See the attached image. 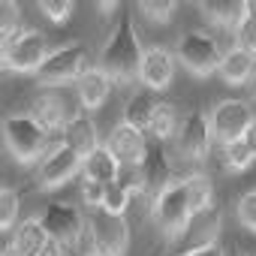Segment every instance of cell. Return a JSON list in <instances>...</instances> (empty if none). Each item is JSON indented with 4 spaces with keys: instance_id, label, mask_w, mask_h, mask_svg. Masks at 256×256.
Instances as JSON below:
<instances>
[{
    "instance_id": "obj_1",
    "label": "cell",
    "mask_w": 256,
    "mask_h": 256,
    "mask_svg": "<svg viewBox=\"0 0 256 256\" xmlns=\"http://www.w3.org/2000/svg\"><path fill=\"white\" fill-rule=\"evenodd\" d=\"M142 58H145V48H142V42H139L136 24H133L130 12L120 10V22L114 24L112 36L106 40L96 66H100L112 82L126 84V82L139 78V72H142Z\"/></svg>"
},
{
    "instance_id": "obj_2",
    "label": "cell",
    "mask_w": 256,
    "mask_h": 256,
    "mask_svg": "<svg viewBox=\"0 0 256 256\" xmlns=\"http://www.w3.org/2000/svg\"><path fill=\"white\" fill-rule=\"evenodd\" d=\"M4 136L6 148L18 163H34L48 154V139L52 133L28 112V114H10L4 124Z\"/></svg>"
},
{
    "instance_id": "obj_3",
    "label": "cell",
    "mask_w": 256,
    "mask_h": 256,
    "mask_svg": "<svg viewBox=\"0 0 256 256\" xmlns=\"http://www.w3.org/2000/svg\"><path fill=\"white\" fill-rule=\"evenodd\" d=\"M40 223L46 226V232L52 238V247L60 256H78V241L84 235V217H82V211L76 205L52 202L40 214Z\"/></svg>"
},
{
    "instance_id": "obj_4",
    "label": "cell",
    "mask_w": 256,
    "mask_h": 256,
    "mask_svg": "<svg viewBox=\"0 0 256 256\" xmlns=\"http://www.w3.org/2000/svg\"><path fill=\"white\" fill-rule=\"evenodd\" d=\"M48 42L40 30H22L18 36L0 42V64L10 72H40L48 60Z\"/></svg>"
},
{
    "instance_id": "obj_5",
    "label": "cell",
    "mask_w": 256,
    "mask_h": 256,
    "mask_svg": "<svg viewBox=\"0 0 256 256\" xmlns=\"http://www.w3.org/2000/svg\"><path fill=\"white\" fill-rule=\"evenodd\" d=\"M175 52H178V60H181L193 76H199V78L217 72V70H220V60H223V54H226L223 46L217 42V36H211L208 30H187V34L178 40Z\"/></svg>"
},
{
    "instance_id": "obj_6",
    "label": "cell",
    "mask_w": 256,
    "mask_h": 256,
    "mask_svg": "<svg viewBox=\"0 0 256 256\" xmlns=\"http://www.w3.org/2000/svg\"><path fill=\"white\" fill-rule=\"evenodd\" d=\"M193 205H190V196H187V187L184 181H175L169 184L157 199H154V220L157 226L163 229V235L169 238H178L187 232L190 220H193Z\"/></svg>"
},
{
    "instance_id": "obj_7",
    "label": "cell",
    "mask_w": 256,
    "mask_h": 256,
    "mask_svg": "<svg viewBox=\"0 0 256 256\" xmlns=\"http://www.w3.org/2000/svg\"><path fill=\"white\" fill-rule=\"evenodd\" d=\"M88 48L84 42H66L60 48H54L48 54V60L42 64V70L36 72V78L46 84V88H58V84H66V82H78L84 72H88Z\"/></svg>"
},
{
    "instance_id": "obj_8",
    "label": "cell",
    "mask_w": 256,
    "mask_h": 256,
    "mask_svg": "<svg viewBox=\"0 0 256 256\" xmlns=\"http://www.w3.org/2000/svg\"><path fill=\"white\" fill-rule=\"evenodd\" d=\"M88 232L102 256H126L130 247V226L124 214H112L106 208H94L88 217Z\"/></svg>"
},
{
    "instance_id": "obj_9",
    "label": "cell",
    "mask_w": 256,
    "mask_h": 256,
    "mask_svg": "<svg viewBox=\"0 0 256 256\" xmlns=\"http://www.w3.org/2000/svg\"><path fill=\"white\" fill-rule=\"evenodd\" d=\"M208 120H211L214 142L217 145H229V142H235V139H241L247 133V126L256 120V114H253V108L244 100H220L211 108Z\"/></svg>"
},
{
    "instance_id": "obj_10",
    "label": "cell",
    "mask_w": 256,
    "mask_h": 256,
    "mask_svg": "<svg viewBox=\"0 0 256 256\" xmlns=\"http://www.w3.org/2000/svg\"><path fill=\"white\" fill-rule=\"evenodd\" d=\"M211 120L202 108H190L184 118H181V126L175 133V148L181 157L187 160H205L208 151H211Z\"/></svg>"
},
{
    "instance_id": "obj_11",
    "label": "cell",
    "mask_w": 256,
    "mask_h": 256,
    "mask_svg": "<svg viewBox=\"0 0 256 256\" xmlns=\"http://www.w3.org/2000/svg\"><path fill=\"white\" fill-rule=\"evenodd\" d=\"M82 166H84V157H82L72 145L60 142V145H54V148L40 160L36 181H40V187H42V190H54V187L66 184L72 175H78V172H82Z\"/></svg>"
},
{
    "instance_id": "obj_12",
    "label": "cell",
    "mask_w": 256,
    "mask_h": 256,
    "mask_svg": "<svg viewBox=\"0 0 256 256\" xmlns=\"http://www.w3.org/2000/svg\"><path fill=\"white\" fill-rule=\"evenodd\" d=\"M148 139H145V133L142 130H136V126H130V124H114V130L108 133V139H106V148L114 154V160L120 163V169H139L142 166V160H145V154H148Z\"/></svg>"
},
{
    "instance_id": "obj_13",
    "label": "cell",
    "mask_w": 256,
    "mask_h": 256,
    "mask_svg": "<svg viewBox=\"0 0 256 256\" xmlns=\"http://www.w3.org/2000/svg\"><path fill=\"white\" fill-rule=\"evenodd\" d=\"M139 172H142V193H148L151 202L169 184H175V178H172V160H169V154H166L163 145H148V154H145Z\"/></svg>"
},
{
    "instance_id": "obj_14",
    "label": "cell",
    "mask_w": 256,
    "mask_h": 256,
    "mask_svg": "<svg viewBox=\"0 0 256 256\" xmlns=\"http://www.w3.org/2000/svg\"><path fill=\"white\" fill-rule=\"evenodd\" d=\"M139 78H142V84H145L148 90H163V88H169L172 78H175V54H172L166 46H151V48H145Z\"/></svg>"
},
{
    "instance_id": "obj_15",
    "label": "cell",
    "mask_w": 256,
    "mask_h": 256,
    "mask_svg": "<svg viewBox=\"0 0 256 256\" xmlns=\"http://www.w3.org/2000/svg\"><path fill=\"white\" fill-rule=\"evenodd\" d=\"M16 256H48L54 247H52V238L46 232V226L40 223V217H28L16 226L10 244H6Z\"/></svg>"
},
{
    "instance_id": "obj_16",
    "label": "cell",
    "mask_w": 256,
    "mask_h": 256,
    "mask_svg": "<svg viewBox=\"0 0 256 256\" xmlns=\"http://www.w3.org/2000/svg\"><path fill=\"white\" fill-rule=\"evenodd\" d=\"M30 114L46 126L48 133H66V126H70V120L78 114V112H72L66 102H64V96L60 94H54L52 88L48 90H42L36 100H34V106H30Z\"/></svg>"
},
{
    "instance_id": "obj_17",
    "label": "cell",
    "mask_w": 256,
    "mask_h": 256,
    "mask_svg": "<svg viewBox=\"0 0 256 256\" xmlns=\"http://www.w3.org/2000/svg\"><path fill=\"white\" fill-rule=\"evenodd\" d=\"M76 84H78V102H82V108H84V112H94V108H100V106L108 100L114 82H112L100 66H90Z\"/></svg>"
},
{
    "instance_id": "obj_18",
    "label": "cell",
    "mask_w": 256,
    "mask_h": 256,
    "mask_svg": "<svg viewBox=\"0 0 256 256\" xmlns=\"http://www.w3.org/2000/svg\"><path fill=\"white\" fill-rule=\"evenodd\" d=\"M217 72L226 84H250V78L256 72V54H250L244 48H229L223 54Z\"/></svg>"
},
{
    "instance_id": "obj_19",
    "label": "cell",
    "mask_w": 256,
    "mask_h": 256,
    "mask_svg": "<svg viewBox=\"0 0 256 256\" xmlns=\"http://www.w3.org/2000/svg\"><path fill=\"white\" fill-rule=\"evenodd\" d=\"M82 178H90V181H100V184L108 187V184H114V181L120 178V163L114 160V154H112L106 145H100L94 154L84 157Z\"/></svg>"
},
{
    "instance_id": "obj_20",
    "label": "cell",
    "mask_w": 256,
    "mask_h": 256,
    "mask_svg": "<svg viewBox=\"0 0 256 256\" xmlns=\"http://www.w3.org/2000/svg\"><path fill=\"white\" fill-rule=\"evenodd\" d=\"M66 145H72L82 157H88V154H94L96 148H100V136H96V124L90 120V114L82 108L72 120H70V126H66V139H64Z\"/></svg>"
},
{
    "instance_id": "obj_21",
    "label": "cell",
    "mask_w": 256,
    "mask_h": 256,
    "mask_svg": "<svg viewBox=\"0 0 256 256\" xmlns=\"http://www.w3.org/2000/svg\"><path fill=\"white\" fill-rule=\"evenodd\" d=\"M202 12L211 24H220V28H229L235 30L238 22L244 18L247 12V0H205L202 4Z\"/></svg>"
},
{
    "instance_id": "obj_22",
    "label": "cell",
    "mask_w": 256,
    "mask_h": 256,
    "mask_svg": "<svg viewBox=\"0 0 256 256\" xmlns=\"http://www.w3.org/2000/svg\"><path fill=\"white\" fill-rule=\"evenodd\" d=\"M157 102H160V100H154L148 90H136L130 100H126V106H124V118H120V120H124V124H130V126H136V130H142V133H148Z\"/></svg>"
},
{
    "instance_id": "obj_23",
    "label": "cell",
    "mask_w": 256,
    "mask_h": 256,
    "mask_svg": "<svg viewBox=\"0 0 256 256\" xmlns=\"http://www.w3.org/2000/svg\"><path fill=\"white\" fill-rule=\"evenodd\" d=\"M178 126H181V114L172 102L160 100L157 108H154V118H151V126H148V133L157 139V142H166L178 133Z\"/></svg>"
},
{
    "instance_id": "obj_24",
    "label": "cell",
    "mask_w": 256,
    "mask_h": 256,
    "mask_svg": "<svg viewBox=\"0 0 256 256\" xmlns=\"http://www.w3.org/2000/svg\"><path fill=\"white\" fill-rule=\"evenodd\" d=\"M232 34H235V48L256 54V0H247V12Z\"/></svg>"
},
{
    "instance_id": "obj_25",
    "label": "cell",
    "mask_w": 256,
    "mask_h": 256,
    "mask_svg": "<svg viewBox=\"0 0 256 256\" xmlns=\"http://www.w3.org/2000/svg\"><path fill=\"white\" fill-rule=\"evenodd\" d=\"M181 181H184V187H187V196H190L193 211H196V214L205 211V208L211 205V199H214L211 181H208L205 175H187V178H181Z\"/></svg>"
},
{
    "instance_id": "obj_26",
    "label": "cell",
    "mask_w": 256,
    "mask_h": 256,
    "mask_svg": "<svg viewBox=\"0 0 256 256\" xmlns=\"http://www.w3.org/2000/svg\"><path fill=\"white\" fill-rule=\"evenodd\" d=\"M24 28H22V10L12 0H4L0 4V42H6L12 36H18Z\"/></svg>"
},
{
    "instance_id": "obj_27",
    "label": "cell",
    "mask_w": 256,
    "mask_h": 256,
    "mask_svg": "<svg viewBox=\"0 0 256 256\" xmlns=\"http://www.w3.org/2000/svg\"><path fill=\"white\" fill-rule=\"evenodd\" d=\"M133 196H136V193H133L130 187H126V184L118 178L114 184H108V187H106V199H102V208H106V211H112V214H124Z\"/></svg>"
},
{
    "instance_id": "obj_28",
    "label": "cell",
    "mask_w": 256,
    "mask_h": 256,
    "mask_svg": "<svg viewBox=\"0 0 256 256\" xmlns=\"http://www.w3.org/2000/svg\"><path fill=\"white\" fill-rule=\"evenodd\" d=\"M223 160H226V166H229L232 172H244L256 157H253V151L247 148V142H244V139H235V142L223 145Z\"/></svg>"
},
{
    "instance_id": "obj_29",
    "label": "cell",
    "mask_w": 256,
    "mask_h": 256,
    "mask_svg": "<svg viewBox=\"0 0 256 256\" xmlns=\"http://www.w3.org/2000/svg\"><path fill=\"white\" fill-rule=\"evenodd\" d=\"M18 193L12 187H4L0 193V229H12L16 220H18Z\"/></svg>"
},
{
    "instance_id": "obj_30",
    "label": "cell",
    "mask_w": 256,
    "mask_h": 256,
    "mask_svg": "<svg viewBox=\"0 0 256 256\" xmlns=\"http://www.w3.org/2000/svg\"><path fill=\"white\" fill-rule=\"evenodd\" d=\"M40 12L54 22V24H64L72 12H76V4L72 0H40Z\"/></svg>"
},
{
    "instance_id": "obj_31",
    "label": "cell",
    "mask_w": 256,
    "mask_h": 256,
    "mask_svg": "<svg viewBox=\"0 0 256 256\" xmlns=\"http://www.w3.org/2000/svg\"><path fill=\"white\" fill-rule=\"evenodd\" d=\"M139 12H142L145 18H151L154 24H160V22L172 18L175 4H172V0H163V4H154V0H142V4H139Z\"/></svg>"
},
{
    "instance_id": "obj_32",
    "label": "cell",
    "mask_w": 256,
    "mask_h": 256,
    "mask_svg": "<svg viewBox=\"0 0 256 256\" xmlns=\"http://www.w3.org/2000/svg\"><path fill=\"white\" fill-rule=\"evenodd\" d=\"M238 220H241L250 232H256V190H247V193L238 199Z\"/></svg>"
},
{
    "instance_id": "obj_33",
    "label": "cell",
    "mask_w": 256,
    "mask_h": 256,
    "mask_svg": "<svg viewBox=\"0 0 256 256\" xmlns=\"http://www.w3.org/2000/svg\"><path fill=\"white\" fill-rule=\"evenodd\" d=\"M82 199H84V205H90V211H94V208H102V199H106V184L90 181V178H82Z\"/></svg>"
},
{
    "instance_id": "obj_34",
    "label": "cell",
    "mask_w": 256,
    "mask_h": 256,
    "mask_svg": "<svg viewBox=\"0 0 256 256\" xmlns=\"http://www.w3.org/2000/svg\"><path fill=\"white\" fill-rule=\"evenodd\" d=\"M181 256H223V247H220L217 241H205V244H199V247H190V250L181 253Z\"/></svg>"
},
{
    "instance_id": "obj_35",
    "label": "cell",
    "mask_w": 256,
    "mask_h": 256,
    "mask_svg": "<svg viewBox=\"0 0 256 256\" xmlns=\"http://www.w3.org/2000/svg\"><path fill=\"white\" fill-rule=\"evenodd\" d=\"M78 256H102V253L96 250V244H94V238H90L88 229H84V235H82V241H78Z\"/></svg>"
},
{
    "instance_id": "obj_36",
    "label": "cell",
    "mask_w": 256,
    "mask_h": 256,
    "mask_svg": "<svg viewBox=\"0 0 256 256\" xmlns=\"http://www.w3.org/2000/svg\"><path fill=\"white\" fill-rule=\"evenodd\" d=\"M241 139L247 142V148H250V151H253V157H256V120H253V124L247 126V133H244Z\"/></svg>"
},
{
    "instance_id": "obj_37",
    "label": "cell",
    "mask_w": 256,
    "mask_h": 256,
    "mask_svg": "<svg viewBox=\"0 0 256 256\" xmlns=\"http://www.w3.org/2000/svg\"><path fill=\"white\" fill-rule=\"evenodd\" d=\"M118 10V4H100V12H114Z\"/></svg>"
},
{
    "instance_id": "obj_38",
    "label": "cell",
    "mask_w": 256,
    "mask_h": 256,
    "mask_svg": "<svg viewBox=\"0 0 256 256\" xmlns=\"http://www.w3.org/2000/svg\"><path fill=\"white\" fill-rule=\"evenodd\" d=\"M250 90H253V96H256V72H253V78H250Z\"/></svg>"
},
{
    "instance_id": "obj_39",
    "label": "cell",
    "mask_w": 256,
    "mask_h": 256,
    "mask_svg": "<svg viewBox=\"0 0 256 256\" xmlns=\"http://www.w3.org/2000/svg\"><path fill=\"white\" fill-rule=\"evenodd\" d=\"M48 256H60V253H58V250H52V253H48Z\"/></svg>"
}]
</instances>
